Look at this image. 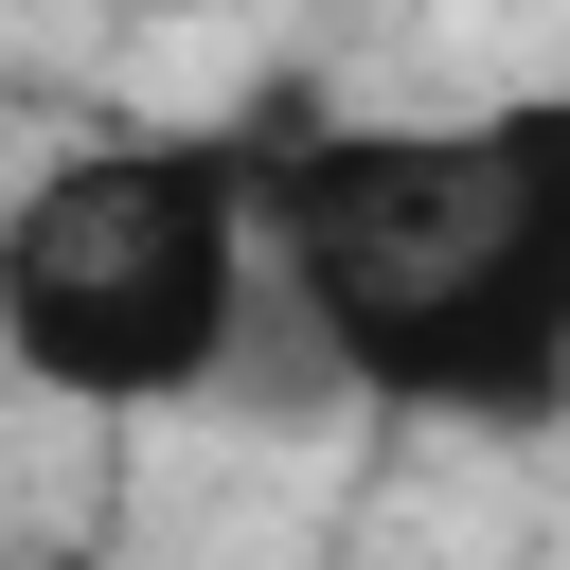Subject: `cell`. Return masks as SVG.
I'll list each match as a JSON object with an SVG mask.
<instances>
[{
  "mask_svg": "<svg viewBox=\"0 0 570 570\" xmlns=\"http://www.w3.org/2000/svg\"><path fill=\"white\" fill-rule=\"evenodd\" d=\"M267 321H285L267 142H214V125L71 142L0 214V356L53 410H196L249 374Z\"/></svg>",
  "mask_w": 570,
  "mask_h": 570,
  "instance_id": "2",
  "label": "cell"
},
{
  "mask_svg": "<svg viewBox=\"0 0 570 570\" xmlns=\"http://www.w3.org/2000/svg\"><path fill=\"white\" fill-rule=\"evenodd\" d=\"M267 267L338 410H410L481 445L570 428V89L267 142Z\"/></svg>",
  "mask_w": 570,
  "mask_h": 570,
  "instance_id": "1",
  "label": "cell"
},
{
  "mask_svg": "<svg viewBox=\"0 0 570 570\" xmlns=\"http://www.w3.org/2000/svg\"><path fill=\"white\" fill-rule=\"evenodd\" d=\"M125 18H249V0H125Z\"/></svg>",
  "mask_w": 570,
  "mask_h": 570,
  "instance_id": "3",
  "label": "cell"
}]
</instances>
